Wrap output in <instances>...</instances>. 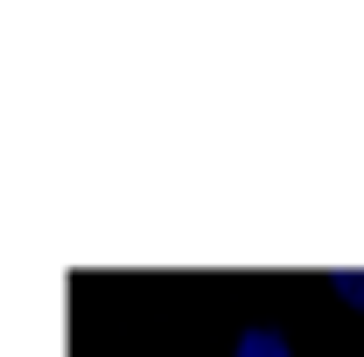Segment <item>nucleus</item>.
Here are the masks:
<instances>
[{"instance_id":"obj_2","label":"nucleus","mask_w":364,"mask_h":357,"mask_svg":"<svg viewBox=\"0 0 364 357\" xmlns=\"http://www.w3.org/2000/svg\"><path fill=\"white\" fill-rule=\"evenodd\" d=\"M329 294H343V309H364V267H329Z\"/></svg>"},{"instance_id":"obj_1","label":"nucleus","mask_w":364,"mask_h":357,"mask_svg":"<svg viewBox=\"0 0 364 357\" xmlns=\"http://www.w3.org/2000/svg\"><path fill=\"white\" fill-rule=\"evenodd\" d=\"M231 357H294V351H287V336H280V329L252 322V329H238V351H231Z\"/></svg>"}]
</instances>
